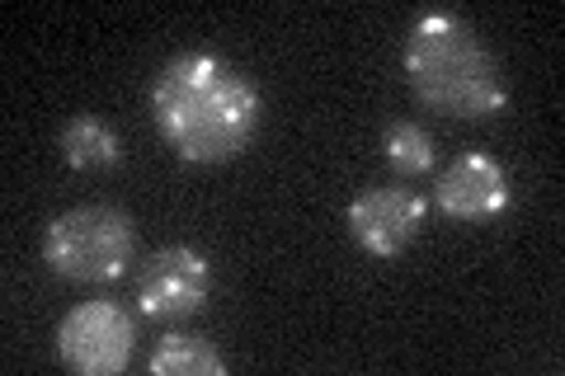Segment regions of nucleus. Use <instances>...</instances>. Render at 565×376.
<instances>
[{
  "mask_svg": "<svg viewBox=\"0 0 565 376\" xmlns=\"http://www.w3.org/2000/svg\"><path fill=\"white\" fill-rule=\"evenodd\" d=\"M151 118L166 147L189 165H222L250 147L259 95L250 76L212 52H184L151 85Z\"/></svg>",
  "mask_w": 565,
  "mask_h": 376,
  "instance_id": "1",
  "label": "nucleus"
},
{
  "mask_svg": "<svg viewBox=\"0 0 565 376\" xmlns=\"http://www.w3.org/2000/svg\"><path fill=\"white\" fill-rule=\"evenodd\" d=\"M401 66L411 76L419 104L448 118H490L504 109L509 89L500 80V66L476 39L467 20L448 10L419 14L415 29L405 33Z\"/></svg>",
  "mask_w": 565,
  "mask_h": 376,
  "instance_id": "2",
  "label": "nucleus"
},
{
  "mask_svg": "<svg viewBox=\"0 0 565 376\" xmlns=\"http://www.w3.org/2000/svg\"><path fill=\"white\" fill-rule=\"evenodd\" d=\"M137 226L118 207H76L47 226L43 259L66 282H114L128 273Z\"/></svg>",
  "mask_w": 565,
  "mask_h": 376,
  "instance_id": "3",
  "label": "nucleus"
},
{
  "mask_svg": "<svg viewBox=\"0 0 565 376\" xmlns=\"http://www.w3.org/2000/svg\"><path fill=\"white\" fill-rule=\"evenodd\" d=\"M137 348V320L132 311H122L118 301L95 297L71 307L57 325V357L62 367L81 376H114L132 363Z\"/></svg>",
  "mask_w": 565,
  "mask_h": 376,
  "instance_id": "4",
  "label": "nucleus"
},
{
  "mask_svg": "<svg viewBox=\"0 0 565 376\" xmlns=\"http://www.w3.org/2000/svg\"><path fill=\"white\" fill-rule=\"evenodd\" d=\"M212 292V264L193 245H166L137 268V311L151 320H184L203 311Z\"/></svg>",
  "mask_w": 565,
  "mask_h": 376,
  "instance_id": "5",
  "label": "nucleus"
},
{
  "mask_svg": "<svg viewBox=\"0 0 565 376\" xmlns=\"http://www.w3.org/2000/svg\"><path fill=\"white\" fill-rule=\"evenodd\" d=\"M424 212H429V203H424L415 189L377 184L349 203V236L373 259H396L401 249L415 240V230L424 226Z\"/></svg>",
  "mask_w": 565,
  "mask_h": 376,
  "instance_id": "6",
  "label": "nucleus"
},
{
  "mask_svg": "<svg viewBox=\"0 0 565 376\" xmlns=\"http://www.w3.org/2000/svg\"><path fill=\"white\" fill-rule=\"evenodd\" d=\"M509 170L486 151H467L438 174L434 203L452 222H494L509 207Z\"/></svg>",
  "mask_w": 565,
  "mask_h": 376,
  "instance_id": "7",
  "label": "nucleus"
},
{
  "mask_svg": "<svg viewBox=\"0 0 565 376\" xmlns=\"http://www.w3.org/2000/svg\"><path fill=\"white\" fill-rule=\"evenodd\" d=\"M57 151H62V160L71 170H109L118 160V137H114L109 122L81 114V118H71L62 128Z\"/></svg>",
  "mask_w": 565,
  "mask_h": 376,
  "instance_id": "8",
  "label": "nucleus"
},
{
  "mask_svg": "<svg viewBox=\"0 0 565 376\" xmlns=\"http://www.w3.org/2000/svg\"><path fill=\"white\" fill-rule=\"evenodd\" d=\"M147 367L156 376H226V357L203 334H166Z\"/></svg>",
  "mask_w": 565,
  "mask_h": 376,
  "instance_id": "9",
  "label": "nucleus"
},
{
  "mask_svg": "<svg viewBox=\"0 0 565 376\" xmlns=\"http://www.w3.org/2000/svg\"><path fill=\"white\" fill-rule=\"evenodd\" d=\"M386 160H392V170L405 174V179H419L434 170V137L419 128V122H392L386 128Z\"/></svg>",
  "mask_w": 565,
  "mask_h": 376,
  "instance_id": "10",
  "label": "nucleus"
}]
</instances>
